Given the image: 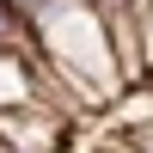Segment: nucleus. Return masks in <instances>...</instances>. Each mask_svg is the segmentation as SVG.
I'll use <instances>...</instances> for the list:
<instances>
[{
	"label": "nucleus",
	"mask_w": 153,
	"mask_h": 153,
	"mask_svg": "<svg viewBox=\"0 0 153 153\" xmlns=\"http://www.w3.org/2000/svg\"><path fill=\"white\" fill-rule=\"evenodd\" d=\"M0 31H6V12H0Z\"/></svg>",
	"instance_id": "1"
}]
</instances>
